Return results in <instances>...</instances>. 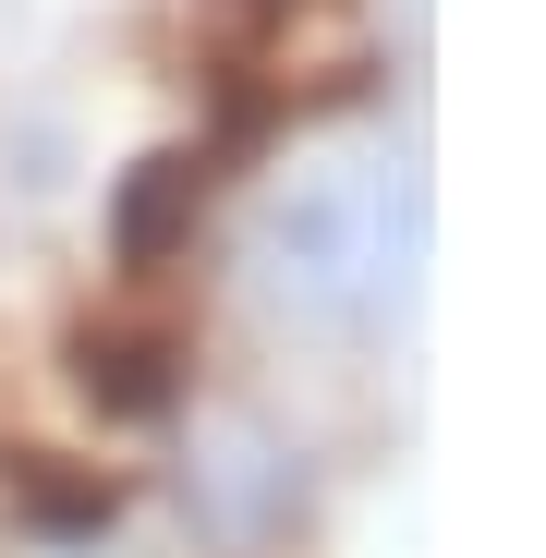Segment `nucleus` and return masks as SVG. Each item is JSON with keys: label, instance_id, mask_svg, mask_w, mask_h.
I'll use <instances>...</instances> for the list:
<instances>
[{"label": "nucleus", "instance_id": "nucleus-1", "mask_svg": "<svg viewBox=\"0 0 546 558\" xmlns=\"http://www.w3.org/2000/svg\"><path fill=\"white\" fill-rule=\"evenodd\" d=\"M73 389L110 425H158V413H182V389H195V328H182L170 304L73 316Z\"/></svg>", "mask_w": 546, "mask_h": 558}, {"label": "nucleus", "instance_id": "nucleus-2", "mask_svg": "<svg viewBox=\"0 0 546 558\" xmlns=\"http://www.w3.org/2000/svg\"><path fill=\"white\" fill-rule=\"evenodd\" d=\"M207 158L195 146H158V158H134L122 170V195H110V267L122 279H158L182 243H195V219H207Z\"/></svg>", "mask_w": 546, "mask_h": 558}, {"label": "nucleus", "instance_id": "nucleus-3", "mask_svg": "<svg viewBox=\"0 0 546 558\" xmlns=\"http://www.w3.org/2000/svg\"><path fill=\"white\" fill-rule=\"evenodd\" d=\"M0 498H13V522H37V534H98L122 510V486L98 474V461H61V449H0Z\"/></svg>", "mask_w": 546, "mask_h": 558}]
</instances>
